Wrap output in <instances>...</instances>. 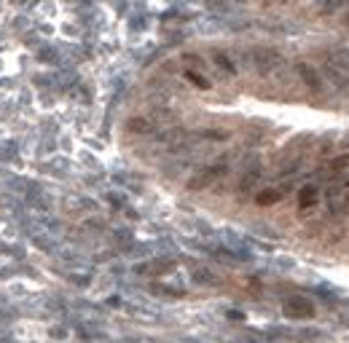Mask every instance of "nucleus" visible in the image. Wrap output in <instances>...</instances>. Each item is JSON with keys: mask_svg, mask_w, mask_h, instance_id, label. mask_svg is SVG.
I'll return each instance as SVG.
<instances>
[{"mask_svg": "<svg viewBox=\"0 0 349 343\" xmlns=\"http://www.w3.org/2000/svg\"><path fill=\"white\" fill-rule=\"evenodd\" d=\"M223 172H226V166H210V169H204L199 177H194L191 183H188V188H191V190H202V188H207L210 183H215V180H218Z\"/></svg>", "mask_w": 349, "mask_h": 343, "instance_id": "1", "label": "nucleus"}, {"mask_svg": "<svg viewBox=\"0 0 349 343\" xmlns=\"http://www.w3.org/2000/svg\"><path fill=\"white\" fill-rule=\"evenodd\" d=\"M298 73H301V78L306 81V86H309V89H312V91H320V89H323V83H320V78H317V73H314L312 67H309V64H304V62H298Z\"/></svg>", "mask_w": 349, "mask_h": 343, "instance_id": "2", "label": "nucleus"}, {"mask_svg": "<svg viewBox=\"0 0 349 343\" xmlns=\"http://www.w3.org/2000/svg\"><path fill=\"white\" fill-rule=\"evenodd\" d=\"M285 311L290 314V317H312V306H309V303H296V298L293 300H290L288 303V306H285Z\"/></svg>", "mask_w": 349, "mask_h": 343, "instance_id": "3", "label": "nucleus"}, {"mask_svg": "<svg viewBox=\"0 0 349 343\" xmlns=\"http://www.w3.org/2000/svg\"><path fill=\"white\" fill-rule=\"evenodd\" d=\"M314 201H317V190L312 185H306L304 190H301V196H298V207L306 209V207H312Z\"/></svg>", "mask_w": 349, "mask_h": 343, "instance_id": "4", "label": "nucleus"}, {"mask_svg": "<svg viewBox=\"0 0 349 343\" xmlns=\"http://www.w3.org/2000/svg\"><path fill=\"white\" fill-rule=\"evenodd\" d=\"M279 198H282V193H279V190H274V188H271V190H263V193L256 198V201H258L261 207H269V204L279 201Z\"/></svg>", "mask_w": 349, "mask_h": 343, "instance_id": "5", "label": "nucleus"}, {"mask_svg": "<svg viewBox=\"0 0 349 343\" xmlns=\"http://www.w3.org/2000/svg\"><path fill=\"white\" fill-rule=\"evenodd\" d=\"M215 62H218L220 64V67L226 70V73H237V67H234V64H231V59H229V56H226V54H215Z\"/></svg>", "mask_w": 349, "mask_h": 343, "instance_id": "6", "label": "nucleus"}, {"mask_svg": "<svg viewBox=\"0 0 349 343\" xmlns=\"http://www.w3.org/2000/svg\"><path fill=\"white\" fill-rule=\"evenodd\" d=\"M129 126H132V131H148V123L145 121H129Z\"/></svg>", "mask_w": 349, "mask_h": 343, "instance_id": "7", "label": "nucleus"}, {"mask_svg": "<svg viewBox=\"0 0 349 343\" xmlns=\"http://www.w3.org/2000/svg\"><path fill=\"white\" fill-rule=\"evenodd\" d=\"M188 78H191L194 83H199V89H207V81H204V78H199V75H194V73H188Z\"/></svg>", "mask_w": 349, "mask_h": 343, "instance_id": "8", "label": "nucleus"}]
</instances>
